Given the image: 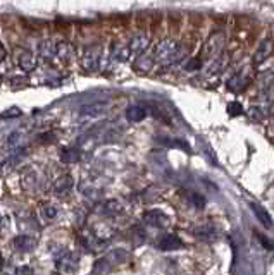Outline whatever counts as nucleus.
<instances>
[{
	"label": "nucleus",
	"mask_w": 274,
	"mask_h": 275,
	"mask_svg": "<svg viewBox=\"0 0 274 275\" xmlns=\"http://www.w3.org/2000/svg\"><path fill=\"white\" fill-rule=\"evenodd\" d=\"M43 217H45L47 220H52L57 217V208L54 205H47L43 206Z\"/></svg>",
	"instance_id": "obj_25"
},
{
	"label": "nucleus",
	"mask_w": 274,
	"mask_h": 275,
	"mask_svg": "<svg viewBox=\"0 0 274 275\" xmlns=\"http://www.w3.org/2000/svg\"><path fill=\"white\" fill-rule=\"evenodd\" d=\"M154 64H156V59L152 55H145V52L140 53L138 57H135V62H133V67H135L136 72H149L152 71Z\"/></svg>",
	"instance_id": "obj_9"
},
{
	"label": "nucleus",
	"mask_w": 274,
	"mask_h": 275,
	"mask_svg": "<svg viewBox=\"0 0 274 275\" xmlns=\"http://www.w3.org/2000/svg\"><path fill=\"white\" fill-rule=\"evenodd\" d=\"M159 249L161 251H174V249H179L183 246L181 239L178 236H172V234H165V236L161 237L159 241Z\"/></svg>",
	"instance_id": "obj_10"
},
{
	"label": "nucleus",
	"mask_w": 274,
	"mask_h": 275,
	"mask_svg": "<svg viewBox=\"0 0 274 275\" xmlns=\"http://www.w3.org/2000/svg\"><path fill=\"white\" fill-rule=\"evenodd\" d=\"M190 201H192V203L195 205L197 208H204V205H205L204 196H202V194H198V193H190Z\"/></svg>",
	"instance_id": "obj_26"
},
{
	"label": "nucleus",
	"mask_w": 274,
	"mask_h": 275,
	"mask_svg": "<svg viewBox=\"0 0 274 275\" xmlns=\"http://www.w3.org/2000/svg\"><path fill=\"white\" fill-rule=\"evenodd\" d=\"M271 52H273V42L271 40H264V42H261L259 43V46H257V50H255V53H254V64L264 62Z\"/></svg>",
	"instance_id": "obj_13"
},
{
	"label": "nucleus",
	"mask_w": 274,
	"mask_h": 275,
	"mask_svg": "<svg viewBox=\"0 0 274 275\" xmlns=\"http://www.w3.org/2000/svg\"><path fill=\"white\" fill-rule=\"evenodd\" d=\"M2 269H3V258L0 256V270H2Z\"/></svg>",
	"instance_id": "obj_32"
},
{
	"label": "nucleus",
	"mask_w": 274,
	"mask_h": 275,
	"mask_svg": "<svg viewBox=\"0 0 274 275\" xmlns=\"http://www.w3.org/2000/svg\"><path fill=\"white\" fill-rule=\"evenodd\" d=\"M78 262H79V256L76 253H71V251H60L59 255H55V265L60 272H76L78 270Z\"/></svg>",
	"instance_id": "obj_4"
},
{
	"label": "nucleus",
	"mask_w": 274,
	"mask_h": 275,
	"mask_svg": "<svg viewBox=\"0 0 274 275\" xmlns=\"http://www.w3.org/2000/svg\"><path fill=\"white\" fill-rule=\"evenodd\" d=\"M250 85V69L245 67L241 72L233 76L231 79L228 81V90L233 93H241L247 86Z\"/></svg>",
	"instance_id": "obj_7"
},
{
	"label": "nucleus",
	"mask_w": 274,
	"mask_h": 275,
	"mask_svg": "<svg viewBox=\"0 0 274 275\" xmlns=\"http://www.w3.org/2000/svg\"><path fill=\"white\" fill-rule=\"evenodd\" d=\"M14 59H16V64L19 66V69H23L24 72H31L37 67V59L35 55L26 48H17L14 52Z\"/></svg>",
	"instance_id": "obj_5"
},
{
	"label": "nucleus",
	"mask_w": 274,
	"mask_h": 275,
	"mask_svg": "<svg viewBox=\"0 0 274 275\" xmlns=\"http://www.w3.org/2000/svg\"><path fill=\"white\" fill-rule=\"evenodd\" d=\"M104 213L109 215V217L117 215V213H121V205H119L116 200L106 201V203H104Z\"/></svg>",
	"instance_id": "obj_23"
},
{
	"label": "nucleus",
	"mask_w": 274,
	"mask_h": 275,
	"mask_svg": "<svg viewBox=\"0 0 274 275\" xmlns=\"http://www.w3.org/2000/svg\"><path fill=\"white\" fill-rule=\"evenodd\" d=\"M255 236H257V239L261 241V244H262V246H266V248H268V249H274V244H273V242L269 241L266 236H262V234H259V232H255Z\"/></svg>",
	"instance_id": "obj_28"
},
{
	"label": "nucleus",
	"mask_w": 274,
	"mask_h": 275,
	"mask_svg": "<svg viewBox=\"0 0 274 275\" xmlns=\"http://www.w3.org/2000/svg\"><path fill=\"white\" fill-rule=\"evenodd\" d=\"M110 59H112L114 62H124V60H128L129 59L128 45H126V43H119V42L114 43L112 48H110Z\"/></svg>",
	"instance_id": "obj_14"
},
{
	"label": "nucleus",
	"mask_w": 274,
	"mask_h": 275,
	"mask_svg": "<svg viewBox=\"0 0 274 275\" xmlns=\"http://www.w3.org/2000/svg\"><path fill=\"white\" fill-rule=\"evenodd\" d=\"M79 158H81V155H79V151L74 150V148H67V150H62V153H60V160L66 162V164L78 162Z\"/></svg>",
	"instance_id": "obj_22"
},
{
	"label": "nucleus",
	"mask_w": 274,
	"mask_h": 275,
	"mask_svg": "<svg viewBox=\"0 0 274 275\" xmlns=\"http://www.w3.org/2000/svg\"><path fill=\"white\" fill-rule=\"evenodd\" d=\"M188 57V50L179 43L172 42V40H165V42L159 43L154 52V59L156 62L161 64L164 69L176 67L183 64Z\"/></svg>",
	"instance_id": "obj_1"
},
{
	"label": "nucleus",
	"mask_w": 274,
	"mask_h": 275,
	"mask_svg": "<svg viewBox=\"0 0 274 275\" xmlns=\"http://www.w3.org/2000/svg\"><path fill=\"white\" fill-rule=\"evenodd\" d=\"M252 206V212L255 213V217H257L259 220H261V224H264V227H271L273 226V219H271V215L268 213V210L264 208V206H261V205H257V203H250Z\"/></svg>",
	"instance_id": "obj_18"
},
{
	"label": "nucleus",
	"mask_w": 274,
	"mask_h": 275,
	"mask_svg": "<svg viewBox=\"0 0 274 275\" xmlns=\"http://www.w3.org/2000/svg\"><path fill=\"white\" fill-rule=\"evenodd\" d=\"M202 66V60L200 59H192V60H188L186 62V71H197V69H200Z\"/></svg>",
	"instance_id": "obj_27"
},
{
	"label": "nucleus",
	"mask_w": 274,
	"mask_h": 275,
	"mask_svg": "<svg viewBox=\"0 0 274 275\" xmlns=\"http://www.w3.org/2000/svg\"><path fill=\"white\" fill-rule=\"evenodd\" d=\"M193 232H195L197 237H200V239H207V241L216 239V236H218V230H216V227L211 226V224H205V226L197 227Z\"/></svg>",
	"instance_id": "obj_19"
},
{
	"label": "nucleus",
	"mask_w": 274,
	"mask_h": 275,
	"mask_svg": "<svg viewBox=\"0 0 274 275\" xmlns=\"http://www.w3.org/2000/svg\"><path fill=\"white\" fill-rule=\"evenodd\" d=\"M224 42H226L224 33H221V31L212 33L209 36L207 42L204 43V46H202V52L198 59L204 62V60H212L214 57H218L222 52V48H224Z\"/></svg>",
	"instance_id": "obj_2"
},
{
	"label": "nucleus",
	"mask_w": 274,
	"mask_h": 275,
	"mask_svg": "<svg viewBox=\"0 0 274 275\" xmlns=\"http://www.w3.org/2000/svg\"><path fill=\"white\" fill-rule=\"evenodd\" d=\"M147 108L142 107V105H131V107H128V110H126V117H128L129 122H142L143 119L147 117Z\"/></svg>",
	"instance_id": "obj_15"
},
{
	"label": "nucleus",
	"mask_w": 274,
	"mask_h": 275,
	"mask_svg": "<svg viewBox=\"0 0 274 275\" xmlns=\"http://www.w3.org/2000/svg\"><path fill=\"white\" fill-rule=\"evenodd\" d=\"M33 270L31 269H28V267H19V269L16 270V274H31Z\"/></svg>",
	"instance_id": "obj_31"
},
{
	"label": "nucleus",
	"mask_w": 274,
	"mask_h": 275,
	"mask_svg": "<svg viewBox=\"0 0 274 275\" xmlns=\"http://www.w3.org/2000/svg\"><path fill=\"white\" fill-rule=\"evenodd\" d=\"M35 244H37V241L30 236H17L16 239H14V246H16V249H19V251H30V249H33Z\"/></svg>",
	"instance_id": "obj_21"
},
{
	"label": "nucleus",
	"mask_w": 274,
	"mask_h": 275,
	"mask_svg": "<svg viewBox=\"0 0 274 275\" xmlns=\"http://www.w3.org/2000/svg\"><path fill=\"white\" fill-rule=\"evenodd\" d=\"M19 115V110L17 108H10V110H7V114H3L2 117H17Z\"/></svg>",
	"instance_id": "obj_30"
},
{
	"label": "nucleus",
	"mask_w": 274,
	"mask_h": 275,
	"mask_svg": "<svg viewBox=\"0 0 274 275\" xmlns=\"http://www.w3.org/2000/svg\"><path fill=\"white\" fill-rule=\"evenodd\" d=\"M257 85H259V90H264V88L273 86L274 85V69H266V71L259 72Z\"/></svg>",
	"instance_id": "obj_20"
},
{
	"label": "nucleus",
	"mask_w": 274,
	"mask_h": 275,
	"mask_svg": "<svg viewBox=\"0 0 274 275\" xmlns=\"http://www.w3.org/2000/svg\"><path fill=\"white\" fill-rule=\"evenodd\" d=\"M107 105H109L107 102H93L88 105H83L79 108V114L86 115V117H95V115H100L102 112L107 110Z\"/></svg>",
	"instance_id": "obj_12"
},
{
	"label": "nucleus",
	"mask_w": 274,
	"mask_h": 275,
	"mask_svg": "<svg viewBox=\"0 0 274 275\" xmlns=\"http://www.w3.org/2000/svg\"><path fill=\"white\" fill-rule=\"evenodd\" d=\"M73 55H74L73 46H71L67 42H57L55 43V59H59L60 62L67 64L71 59H73Z\"/></svg>",
	"instance_id": "obj_11"
},
{
	"label": "nucleus",
	"mask_w": 274,
	"mask_h": 275,
	"mask_svg": "<svg viewBox=\"0 0 274 275\" xmlns=\"http://www.w3.org/2000/svg\"><path fill=\"white\" fill-rule=\"evenodd\" d=\"M102 46L100 45H92V46H86L81 53V66L85 71L93 72V71H99L100 64H102Z\"/></svg>",
	"instance_id": "obj_3"
},
{
	"label": "nucleus",
	"mask_w": 274,
	"mask_h": 275,
	"mask_svg": "<svg viewBox=\"0 0 274 275\" xmlns=\"http://www.w3.org/2000/svg\"><path fill=\"white\" fill-rule=\"evenodd\" d=\"M40 57L47 62L55 59V42L54 40H47L40 45Z\"/></svg>",
	"instance_id": "obj_17"
},
{
	"label": "nucleus",
	"mask_w": 274,
	"mask_h": 275,
	"mask_svg": "<svg viewBox=\"0 0 274 275\" xmlns=\"http://www.w3.org/2000/svg\"><path fill=\"white\" fill-rule=\"evenodd\" d=\"M0 220H2V219H0Z\"/></svg>",
	"instance_id": "obj_34"
},
{
	"label": "nucleus",
	"mask_w": 274,
	"mask_h": 275,
	"mask_svg": "<svg viewBox=\"0 0 274 275\" xmlns=\"http://www.w3.org/2000/svg\"><path fill=\"white\" fill-rule=\"evenodd\" d=\"M149 42L150 40L145 33H136L128 43H126V45H128V50H129V57L135 59V57H138L140 53L145 52V50L149 48Z\"/></svg>",
	"instance_id": "obj_6"
},
{
	"label": "nucleus",
	"mask_w": 274,
	"mask_h": 275,
	"mask_svg": "<svg viewBox=\"0 0 274 275\" xmlns=\"http://www.w3.org/2000/svg\"><path fill=\"white\" fill-rule=\"evenodd\" d=\"M228 110H229V114H231V115H238V114H241V107H240V103H229V105H228Z\"/></svg>",
	"instance_id": "obj_29"
},
{
	"label": "nucleus",
	"mask_w": 274,
	"mask_h": 275,
	"mask_svg": "<svg viewBox=\"0 0 274 275\" xmlns=\"http://www.w3.org/2000/svg\"><path fill=\"white\" fill-rule=\"evenodd\" d=\"M143 220H145L147 226L157 227V229L165 227V226H167V222H169L167 215H165L164 212H161V210H149V212H145Z\"/></svg>",
	"instance_id": "obj_8"
},
{
	"label": "nucleus",
	"mask_w": 274,
	"mask_h": 275,
	"mask_svg": "<svg viewBox=\"0 0 274 275\" xmlns=\"http://www.w3.org/2000/svg\"><path fill=\"white\" fill-rule=\"evenodd\" d=\"M271 112H273V114H274V103H273V108H271Z\"/></svg>",
	"instance_id": "obj_33"
},
{
	"label": "nucleus",
	"mask_w": 274,
	"mask_h": 275,
	"mask_svg": "<svg viewBox=\"0 0 274 275\" xmlns=\"http://www.w3.org/2000/svg\"><path fill=\"white\" fill-rule=\"evenodd\" d=\"M71 187H73V177H71L69 174L60 176L59 179L55 181V184H54V189H55L57 194H67L71 191Z\"/></svg>",
	"instance_id": "obj_16"
},
{
	"label": "nucleus",
	"mask_w": 274,
	"mask_h": 275,
	"mask_svg": "<svg viewBox=\"0 0 274 275\" xmlns=\"http://www.w3.org/2000/svg\"><path fill=\"white\" fill-rule=\"evenodd\" d=\"M247 115L252 119V121H262V119H264V110H262V107H257V105H255V107L248 108Z\"/></svg>",
	"instance_id": "obj_24"
}]
</instances>
